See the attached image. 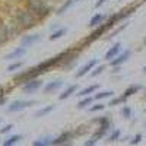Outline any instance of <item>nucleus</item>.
I'll return each mask as SVG.
<instances>
[{
  "label": "nucleus",
  "instance_id": "f257e3e1",
  "mask_svg": "<svg viewBox=\"0 0 146 146\" xmlns=\"http://www.w3.org/2000/svg\"><path fill=\"white\" fill-rule=\"evenodd\" d=\"M27 10L31 12L38 22H41L50 15L51 7L45 3V0H27Z\"/></svg>",
  "mask_w": 146,
  "mask_h": 146
},
{
  "label": "nucleus",
  "instance_id": "f03ea898",
  "mask_svg": "<svg viewBox=\"0 0 146 146\" xmlns=\"http://www.w3.org/2000/svg\"><path fill=\"white\" fill-rule=\"evenodd\" d=\"M72 53V48L70 50H66V51H62V53H58L57 56H53V57H50V58H47V60H44V62H41L40 64H36L35 67H36V70H38L41 75L42 73H45V72H48L50 69H53V67H56V66H60L62 64V62Z\"/></svg>",
  "mask_w": 146,
  "mask_h": 146
},
{
  "label": "nucleus",
  "instance_id": "7ed1b4c3",
  "mask_svg": "<svg viewBox=\"0 0 146 146\" xmlns=\"http://www.w3.org/2000/svg\"><path fill=\"white\" fill-rule=\"evenodd\" d=\"M15 23L21 28V29H29L32 27H35L38 21L34 18V15L28 10H22V12H18L15 15Z\"/></svg>",
  "mask_w": 146,
  "mask_h": 146
},
{
  "label": "nucleus",
  "instance_id": "20e7f679",
  "mask_svg": "<svg viewBox=\"0 0 146 146\" xmlns=\"http://www.w3.org/2000/svg\"><path fill=\"white\" fill-rule=\"evenodd\" d=\"M108 31V28L105 27V23H102V25H100V27H96L89 35H86L85 38L82 40V42H80V47L79 48H83V47H88L89 44H92L94 41H96L98 38H101V36L105 34Z\"/></svg>",
  "mask_w": 146,
  "mask_h": 146
},
{
  "label": "nucleus",
  "instance_id": "39448f33",
  "mask_svg": "<svg viewBox=\"0 0 146 146\" xmlns=\"http://www.w3.org/2000/svg\"><path fill=\"white\" fill-rule=\"evenodd\" d=\"M41 75V73L36 70V67H31L28 70H23L21 73H18V75L13 78L15 83H27V82H31L34 79H38V76Z\"/></svg>",
  "mask_w": 146,
  "mask_h": 146
},
{
  "label": "nucleus",
  "instance_id": "423d86ee",
  "mask_svg": "<svg viewBox=\"0 0 146 146\" xmlns=\"http://www.w3.org/2000/svg\"><path fill=\"white\" fill-rule=\"evenodd\" d=\"M34 102L32 101H23V100H16L13 102H10L6 108L7 113H18V111H22V110H25L28 107H31Z\"/></svg>",
  "mask_w": 146,
  "mask_h": 146
},
{
  "label": "nucleus",
  "instance_id": "0eeeda50",
  "mask_svg": "<svg viewBox=\"0 0 146 146\" xmlns=\"http://www.w3.org/2000/svg\"><path fill=\"white\" fill-rule=\"evenodd\" d=\"M73 137H75L73 130H64L63 133H60L56 139H53V146H62V145L73 140Z\"/></svg>",
  "mask_w": 146,
  "mask_h": 146
},
{
  "label": "nucleus",
  "instance_id": "6e6552de",
  "mask_svg": "<svg viewBox=\"0 0 146 146\" xmlns=\"http://www.w3.org/2000/svg\"><path fill=\"white\" fill-rule=\"evenodd\" d=\"M96 64H98V60L96 58H92V60H89V62H86L85 63L78 72H76V78H83L85 75H88V73L91 72V70H94L95 67H96Z\"/></svg>",
  "mask_w": 146,
  "mask_h": 146
},
{
  "label": "nucleus",
  "instance_id": "1a4fd4ad",
  "mask_svg": "<svg viewBox=\"0 0 146 146\" xmlns=\"http://www.w3.org/2000/svg\"><path fill=\"white\" fill-rule=\"evenodd\" d=\"M41 85H42V80L41 79H34L31 82H27V83H23L22 85V91L25 92V94H32L35 91H38L41 88Z\"/></svg>",
  "mask_w": 146,
  "mask_h": 146
},
{
  "label": "nucleus",
  "instance_id": "9d476101",
  "mask_svg": "<svg viewBox=\"0 0 146 146\" xmlns=\"http://www.w3.org/2000/svg\"><path fill=\"white\" fill-rule=\"evenodd\" d=\"M130 54H131V51L130 50H124V51H121L114 60H111L110 62V64H111L113 67H120L123 63H126L127 60H129V57H130Z\"/></svg>",
  "mask_w": 146,
  "mask_h": 146
},
{
  "label": "nucleus",
  "instance_id": "9b49d317",
  "mask_svg": "<svg viewBox=\"0 0 146 146\" xmlns=\"http://www.w3.org/2000/svg\"><path fill=\"white\" fill-rule=\"evenodd\" d=\"M40 40H41V34L25 35V36H23V38L21 40V47L27 48V47H29V45H32V44H35V42H38Z\"/></svg>",
  "mask_w": 146,
  "mask_h": 146
},
{
  "label": "nucleus",
  "instance_id": "f8f14e48",
  "mask_svg": "<svg viewBox=\"0 0 146 146\" xmlns=\"http://www.w3.org/2000/svg\"><path fill=\"white\" fill-rule=\"evenodd\" d=\"M111 129V121L110 123H105V124H101V126H98L96 127V130L94 131V135H92V137H95L96 140H100V139H102L107 133H108V130Z\"/></svg>",
  "mask_w": 146,
  "mask_h": 146
},
{
  "label": "nucleus",
  "instance_id": "ddd939ff",
  "mask_svg": "<svg viewBox=\"0 0 146 146\" xmlns=\"http://www.w3.org/2000/svg\"><path fill=\"white\" fill-rule=\"evenodd\" d=\"M120 53H121V44H120V42H115V44L105 53V57H104V58L107 60V62H111V60H114Z\"/></svg>",
  "mask_w": 146,
  "mask_h": 146
},
{
  "label": "nucleus",
  "instance_id": "4468645a",
  "mask_svg": "<svg viewBox=\"0 0 146 146\" xmlns=\"http://www.w3.org/2000/svg\"><path fill=\"white\" fill-rule=\"evenodd\" d=\"M25 54H27V48H23V47H18L16 50H13L12 53L6 54V56H5V58H6V60H16V62H18V58L23 57Z\"/></svg>",
  "mask_w": 146,
  "mask_h": 146
},
{
  "label": "nucleus",
  "instance_id": "2eb2a0df",
  "mask_svg": "<svg viewBox=\"0 0 146 146\" xmlns=\"http://www.w3.org/2000/svg\"><path fill=\"white\" fill-rule=\"evenodd\" d=\"M63 86V80H53V82H48L45 86H44V94H51L57 89H60Z\"/></svg>",
  "mask_w": 146,
  "mask_h": 146
},
{
  "label": "nucleus",
  "instance_id": "dca6fc26",
  "mask_svg": "<svg viewBox=\"0 0 146 146\" xmlns=\"http://www.w3.org/2000/svg\"><path fill=\"white\" fill-rule=\"evenodd\" d=\"M98 88H100L98 83L89 85V86H86V88H83L82 91H79V92H78V96H80V98H85V96H91V94H94Z\"/></svg>",
  "mask_w": 146,
  "mask_h": 146
},
{
  "label": "nucleus",
  "instance_id": "f3484780",
  "mask_svg": "<svg viewBox=\"0 0 146 146\" xmlns=\"http://www.w3.org/2000/svg\"><path fill=\"white\" fill-rule=\"evenodd\" d=\"M105 21H107V16H105V15H102V13H96V15H94V16L91 18V21H89V27H100V25H102Z\"/></svg>",
  "mask_w": 146,
  "mask_h": 146
},
{
  "label": "nucleus",
  "instance_id": "a211bd4d",
  "mask_svg": "<svg viewBox=\"0 0 146 146\" xmlns=\"http://www.w3.org/2000/svg\"><path fill=\"white\" fill-rule=\"evenodd\" d=\"M9 38H10V29L3 23H0V44H5L6 41H9Z\"/></svg>",
  "mask_w": 146,
  "mask_h": 146
},
{
  "label": "nucleus",
  "instance_id": "6ab92c4d",
  "mask_svg": "<svg viewBox=\"0 0 146 146\" xmlns=\"http://www.w3.org/2000/svg\"><path fill=\"white\" fill-rule=\"evenodd\" d=\"M78 91V85H70V86H67V89H64L62 94L58 95V98L62 100V101H64V100H67L70 95H73Z\"/></svg>",
  "mask_w": 146,
  "mask_h": 146
},
{
  "label": "nucleus",
  "instance_id": "aec40b11",
  "mask_svg": "<svg viewBox=\"0 0 146 146\" xmlns=\"http://www.w3.org/2000/svg\"><path fill=\"white\" fill-rule=\"evenodd\" d=\"M142 89V85H130V86L123 92V96L127 100V98H130L131 95H135V94H137L139 91Z\"/></svg>",
  "mask_w": 146,
  "mask_h": 146
},
{
  "label": "nucleus",
  "instance_id": "412c9836",
  "mask_svg": "<svg viewBox=\"0 0 146 146\" xmlns=\"http://www.w3.org/2000/svg\"><path fill=\"white\" fill-rule=\"evenodd\" d=\"M54 110V105H45V107H42V108H40L38 111L35 113V117H45V115H48L51 111Z\"/></svg>",
  "mask_w": 146,
  "mask_h": 146
},
{
  "label": "nucleus",
  "instance_id": "4be33fe9",
  "mask_svg": "<svg viewBox=\"0 0 146 146\" xmlns=\"http://www.w3.org/2000/svg\"><path fill=\"white\" fill-rule=\"evenodd\" d=\"M94 102V96H85V98H82L78 104V108L79 110H85V108H88L89 105H92Z\"/></svg>",
  "mask_w": 146,
  "mask_h": 146
},
{
  "label": "nucleus",
  "instance_id": "5701e85b",
  "mask_svg": "<svg viewBox=\"0 0 146 146\" xmlns=\"http://www.w3.org/2000/svg\"><path fill=\"white\" fill-rule=\"evenodd\" d=\"M32 146H53V139L50 136H45L44 139H38L32 143Z\"/></svg>",
  "mask_w": 146,
  "mask_h": 146
},
{
  "label": "nucleus",
  "instance_id": "b1692460",
  "mask_svg": "<svg viewBox=\"0 0 146 146\" xmlns=\"http://www.w3.org/2000/svg\"><path fill=\"white\" fill-rule=\"evenodd\" d=\"M21 139H22L21 135H12V136H9V137L3 142V146H13V145L18 143Z\"/></svg>",
  "mask_w": 146,
  "mask_h": 146
},
{
  "label": "nucleus",
  "instance_id": "393cba45",
  "mask_svg": "<svg viewBox=\"0 0 146 146\" xmlns=\"http://www.w3.org/2000/svg\"><path fill=\"white\" fill-rule=\"evenodd\" d=\"M67 32V29L64 28V27H62V28H58V29H56L51 35H50V40L51 41H54V40H58V38H62V36L64 35Z\"/></svg>",
  "mask_w": 146,
  "mask_h": 146
},
{
  "label": "nucleus",
  "instance_id": "a878e982",
  "mask_svg": "<svg viewBox=\"0 0 146 146\" xmlns=\"http://www.w3.org/2000/svg\"><path fill=\"white\" fill-rule=\"evenodd\" d=\"M113 95H114V92H113V91H102V92L95 94L94 100H105V98H111Z\"/></svg>",
  "mask_w": 146,
  "mask_h": 146
},
{
  "label": "nucleus",
  "instance_id": "bb28decb",
  "mask_svg": "<svg viewBox=\"0 0 146 146\" xmlns=\"http://www.w3.org/2000/svg\"><path fill=\"white\" fill-rule=\"evenodd\" d=\"M73 3H75V0H67V2H64L62 6H60V7L57 9V15H63L69 7H72V5H73Z\"/></svg>",
  "mask_w": 146,
  "mask_h": 146
},
{
  "label": "nucleus",
  "instance_id": "cd10ccee",
  "mask_svg": "<svg viewBox=\"0 0 146 146\" xmlns=\"http://www.w3.org/2000/svg\"><path fill=\"white\" fill-rule=\"evenodd\" d=\"M120 136H121V130H120V129H114V131L108 136L107 142H115V140L120 139Z\"/></svg>",
  "mask_w": 146,
  "mask_h": 146
},
{
  "label": "nucleus",
  "instance_id": "c85d7f7f",
  "mask_svg": "<svg viewBox=\"0 0 146 146\" xmlns=\"http://www.w3.org/2000/svg\"><path fill=\"white\" fill-rule=\"evenodd\" d=\"M126 102V98L123 95H120V96H115V98H113L111 101H110V107H114V105H118V104H124Z\"/></svg>",
  "mask_w": 146,
  "mask_h": 146
},
{
  "label": "nucleus",
  "instance_id": "c756f323",
  "mask_svg": "<svg viewBox=\"0 0 146 146\" xmlns=\"http://www.w3.org/2000/svg\"><path fill=\"white\" fill-rule=\"evenodd\" d=\"M105 70V66L104 64H100V66H96L92 72H91V78H96L98 75H101V73Z\"/></svg>",
  "mask_w": 146,
  "mask_h": 146
},
{
  "label": "nucleus",
  "instance_id": "7c9ffc66",
  "mask_svg": "<svg viewBox=\"0 0 146 146\" xmlns=\"http://www.w3.org/2000/svg\"><path fill=\"white\" fill-rule=\"evenodd\" d=\"M110 121H111V120L108 118V115H104V117H96V118H94V120H92V123H96L98 126H101V124L110 123Z\"/></svg>",
  "mask_w": 146,
  "mask_h": 146
},
{
  "label": "nucleus",
  "instance_id": "2f4dec72",
  "mask_svg": "<svg viewBox=\"0 0 146 146\" xmlns=\"http://www.w3.org/2000/svg\"><path fill=\"white\" fill-rule=\"evenodd\" d=\"M121 115H123L124 118H130L133 115V111H131V108L129 105H124L123 108H121Z\"/></svg>",
  "mask_w": 146,
  "mask_h": 146
},
{
  "label": "nucleus",
  "instance_id": "473e14b6",
  "mask_svg": "<svg viewBox=\"0 0 146 146\" xmlns=\"http://www.w3.org/2000/svg\"><path fill=\"white\" fill-rule=\"evenodd\" d=\"M104 108H105V105H104L102 102H100V104H94V105L89 107V113H98V111H102Z\"/></svg>",
  "mask_w": 146,
  "mask_h": 146
},
{
  "label": "nucleus",
  "instance_id": "72a5a7b5",
  "mask_svg": "<svg viewBox=\"0 0 146 146\" xmlns=\"http://www.w3.org/2000/svg\"><path fill=\"white\" fill-rule=\"evenodd\" d=\"M22 64H23V62H21V60H18V62H13L12 64H9V66H7V72L18 70V69H21V67H22Z\"/></svg>",
  "mask_w": 146,
  "mask_h": 146
},
{
  "label": "nucleus",
  "instance_id": "f704fd0d",
  "mask_svg": "<svg viewBox=\"0 0 146 146\" xmlns=\"http://www.w3.org/2000/svg\"><path fill=\"white\" fill-rule=\"evenodd\" d=\"M73 133H75V137L76 136H82V135H86L88 130L85 126H80V127H76V130H73Z\"/></svg>",
  "mask_w": 146,
  "mask_h": 146
},
{
  "label": "nucleus",
  "instance_id": "c9c22d12",
  "mask_svg": "<svg viewBox=\"0 0 146 146\" xmlns=\"http://www.w3.org/2000/svg\"><path fill=\"white\" fill-rule=\"evenodd\" d=\"M140 142H142V135H140V133H137V135L130 140V143H131V145H139Z\"/></svg>",
  "mask_w": 146,
  "mask_h": 146
},
{
  "label": "nucleus",
  "instance_id": "e433bc0d",
  "mask_svg": "<svg viewBox=\"0 0 146 146\" xmlns=\"http://www.w3.org/2000/svg\"><path fill=\"white\" fill-rule=\"evenodd\" d=\"M126 27H127V23H123V25H121V27H118L117 29H114V31H113V34L110 35V38H111V36H115V35H117V34H118L120 31H123V29H124Z\"/></svg>",
  "mask_w": 146,
  "mask_h": 146
},
{
  "label": "nucleus",
  "instance_id": "4c0bfd02",
  "mask_svg": "<svg viewBox=\"0 0 146 146\" xmlns=\"http://www.w3.org/2000/svg\"><path fill=\"white\" fill-rule=\"evenodd\" d=\"M12 129H13V124H7V126H5L2 130H0V135H6V133H9Z\"/></svg>",
  "mask_w": 146,
  "mask_h": 146
},
{
  "label": "nucleus",
  "instance_id": "58836bf2",
  "mask_svg": "<svg viewBox=\"0 0 146 146\" xmlns=\"http://www.w3.org/2000/svg\"><path fill=\"white\" fill-rule=\"evenodd\" d=\"M96 142H98V140H96L95 137H91L89 140L85 142V145H83V146H95V145H96Z\"/></svg>",
  "mask_w": 146,
  "mask_h": 146
},
{
  "label": "nucleus",
  "instance_id": "ea45409f",
  "mask_svg": "<svg viewBox=\"0 0 146 146\" xmlns=\"http://www.w3.org/2000/svg\"><path fill=\"white\" fill-rule=\"evenodd\" d=\"M105 2H107V0H98V2L95 3V7H101V6H102Z\"/></svg>",
  "mask_w": 146,
  "mask_h": 146
},
{
  "label": "nucleus",
  "instance_id": "a19ab883",
  "mask_svg": "<svg viewBox=\"0 0 146 146\" xmlns=\"http://www.w3.org/2000/svg\"><path fill=\"white\" fill-rule=\"evenodd\" d=\"M5 98V88L0 85V100H3Z\"/></svg>",
  "mask_w": 146,
  "mask_h": 146
},
{
  "label": "nucleus",
  "instance_id": "79ce46f5",
  "mask_svg": "<svg viewBox=\"0 0 146 146\" xmlns=\"http://www.w3.org/2000/svg\"><path fill=\"white\" fill-rule=\"evenodd\" d=\"M73 145V142L70 140V142H67V143H64V145H62V146H72Z\"/></svg>",
  "mask_w": 146,
  "mask_h": 146
},
{
  "label": "nucleus",
  "instance_id": "37998d69",
  "mask_svg": "<svg viewBox=\"0 0 146 146\" xmlns=\"http://www.w3.org/2000/svg\"><path fill=\"white\" fill-rule=\"evenodd\" d=\"M143 73H145V75H146V66L143 67Z\"/></svg>",
  "mask_w": 146,
  "mask_h": 146
},
{
  "label": "nucleus",
  "instance_id": "c03bdc74",
  "mask_svg": "<svg viewBox=\"0 0 146 146\" xmlns=\"http://www.w3.org/2000/svg\"><path fill=\"white\" fill-rule=\"evenodd\" d=\"M143 44H145V45H146V36H145V40H143Z\"/></svg>",
  "mask_w": 146,
  "mask_h": 146
},
{
  "label": "nucleus",
  "instance_id": "a18cd8bd",
  "mask_svg": "<svg viewBox=\"0 0 146 146\" xmlns=\"http://www.w3.org/2000/svg\"><path fill=\"white\" fill-rule=\"evenodd\" d=\"M0 123H2V118H0Z\"/></svg>",
  "mask_w": 146,
  "mask_h": 146
},
{
  "label": "nucleus",
  "instance_id": "49530a36",
  "mask_svg": "<svg viewBox=\"0 0 146 146\" xmlns=\"http://www.w3.org/2000/svg\"><path fill=\"white\" fill-rule=\"evenodd\" d=\"M145 113H146V108H145Z\"/></svg>",
  "mask_w": 146,
  "mask_h": 146
},
{
  "label": "nucleus",
  "instance_id": "de8ad7c7",
  "mask_svg": "<svg viewBox=\"0 0 146 146\" xmlns=\"http://www.w3.org/2000/svg\"><path fill=\"white\" fill-rule=\"evenodd\" d=\"M118 2H121V0H118Z\"/></svg>",
  "mask_w": 146,
  "mask_h": 146
},
{
  "label": "nucleus",
  "instance_id": "09e8293b",
  "mask_svg": "<svg viewBox=\"0 0 146 146\" xmlns=\"http://www.w3.org/2000/svg\"><path fill=\"white\" fill-rule=\"evenodd\" d=\"M145 92H146V91H145Z\"/></svg>",
  "mask_w": 146,
  "mask_h": 146
}]
</instances>
